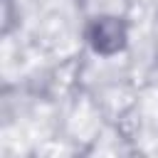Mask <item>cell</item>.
<instances>
[{"instance_id": "obj_1", "label": "cell", "mask_w": 158, "mask_h": 158, "mask_svg": "<svg viewBox=\"0 0 158 158\" xmlns=\"http://www.w3.org/2000/svg\"><path fill=\"white\" fill-rule=\"evenodd\" d=\"M89 42L101 54H114L126 42V25L118 17H99L89 27Z\"/></svg>"}]
</instances>
